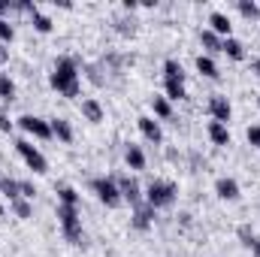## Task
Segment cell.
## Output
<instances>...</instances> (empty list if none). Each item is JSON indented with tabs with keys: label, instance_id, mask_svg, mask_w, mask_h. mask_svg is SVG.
Instances as JSON below:
<instances>
[{
	"label": "cell",
	"instance_id": "17",
	"mask_svg": "<svg viewBox=\"0 0 260 257\" xmlns=\"http://www.w3.org/2000/svg\"><path fill=\"white\" fill-rule=\"evenodd\" d=\"M164 70H167V82H185V70L179 61H167Z\"/></svg>",
	"mask_w": 260,
	"mask_h": 257
},
{
	"label": "cell",
	"instance_id": "23",
	"mask_svg": "<svg viewBox=\"0 0 260 257\" xmlns=\"http://www.w3.org/2000/svg\"><path fill=\"white\" fill-rule=\"evenodd\" d=\"M200 39H203V45H206V48H212V52H218V48H221V39H218V33H212V30H203V33H200Z\"/></svg>",
	"mask_w": 260,
	"mask_h": 257
},
{
	"label": "cell",
	"instance_id": "13",
	"mask_svg": "<svg viewBox=\"0 0 260 257\" xmlns=\"http://www.w3.org/2000/svg\"><path fill=\"white\" fill-rule=\"evenodd\" d=\"M209 136H212L215 145H227V142H230V133H227V127H224L221 121H212V124H209Z\"/></svg>",
	"mask_w": 260,
	"mask_h": 257
},
{
	"label": "cell",
	"instance_id": "35",
	"mask_svg": "<svg viewBox=\"0 0 260 257\" xmlns=\"http://www.w3.org/2000/svg\"><path fill=\"white\" fill-rule=\"evenodd\" d=\"M251 251H254V257H260V242L254 245V248H251Z\"/></svg>",
	"mask_w": 260,
	"mask_h": 257
},
{
	"label": "cell",
	"instance_id": "36",
	"mask_svg": "<svg viewBox=\"0 0 260 257\" xmlns=\"http://www.w3.org/2000/svg\"><path fill=\"white\" fill-rule=\"evenodd\" d=\"M0 215H3V206H0Z\"/></svg>",
	"mask_w": 260,
	"mask_h": 257
},
{
	"label": "cell",
	"instance_id": "5",
	"mask_svg": "<svg viewBox=\"0 0 260 257\" xmlns=\"http://www.w3.org/2000/svg\"><path fill=\"white\" fill-rule=\"evenodd\" d=\"M94 191H97V197L106 206H118L121 203V191H118V185L112 179H94Z\"/></svg>",
	"mask_w": 260,
	"mask_h": 257
},
{
	"label": "cell",
	"instance_id": "1",
	"mask_svg": "<svg viewBox=\"0 0 260 257\" xmlns=\"http://www.w3.org/2000/svg\"><path fill=\"white\" fill-rule=\"evenodd\" d=\"M51 88H58L64 97H79V73L73 58H61L51 73Z\"/></svg>",
	"mask_w": 260,
	"mask_h": 257
},
{
	"label": "cell",
	"instance_id": "27",
	"mask_svg": "<svg viewBox=\"0 0 260 257\" xmlns=\"http://www.w3.org/2000/svg\"><path fill=\"white\" fill-rule=\"evenodd\" d=\"M12 209H15V215H18V218H30V203H24L21 197H18V200H12Z\"/></svg>",
	"mask_w": 260,
	"mask_h": 257
},
{
	"label": "cell",
	"instance_id": "3",
	"mask_svg": "<svg viewBox=\"0 0 260 257\" xmlns=\"http://www.w3.org/2000/svg\"><path fill=\"white\" fill-rule=\"evenodd\" d=\"M145 200H148L151 209L170 206V203L176 200V185H170V182H151L148 191H145Z\"/></svg>",
	"mask_w": 260,
	"mask_h": 257
},
{
	"label": "cell",
	"instance_id": "7",
	"mask_svg": "<svg viewBox=\"0 0 260 257\" xmlns=\"http://www.w3.org/2000/svg\"><path fill=\"white\" fill-rule=\"evenodd\" d=\"M209 112L215 115V121H227L230 118V103H227V97H212V103H209Z\"/></svg>",
	"mask_w": 260,
	"mask_h": 257
},
{
	"label": "cell",
	"instance_id": "14",
	"mask_svg": "<svg viewBox=\"0 0 260 257\" xmlns=\"http://www.w3.org/2000/svg\"><path fill=\"white\" fill-rule=\"evenodd\" d=\"M215 188H218V194H221L224 200H236V197H239V185H236L233 179H218Z\"/></svg>",
	"mask_w": 260,
	"mask_h": 257
},
{
	"label": "cell",
	"instance_id": "26",
	"mask_svg": "<svg viewBox=\"0 0 260 257\" xmlns=\"http://www.w3.org/2000/svg\"><path fill=\"white\" fill-rule=\"evenodd\" d=\"M58 194H61V203H64V206H76V203H79V194H76L73 188H61Z\"/></svg>",
	"mask_w": 260,
	"mask_h": 257
},
{
	"label": "cell",
	"instance_id": "33",
	"mask_svg": "<svg viewBox=\"0 0 260 257\" xmlns=\"http://www.w3.org/2000/svg\"><path fill=\"white\" fill-rule=\"evenodd\" d=\"M6 58H9V52H6V45H3V42H0V64H3V61H6Z\"/></svg>",
	"mask_w": 260,
	"mask_h": 257
},
{
	"label": "cell",
	"instance_id": "11",
	"mask_svg": "<svg viewBox=\"0 0 260 257\" xmlns=\"http://www.w3.org/2000/svg\"><path fill=\"white\" fill-rule=\"evenodd\" d=\"M221 52H227L233 61H242V58H245V48H242V42H239V39H233V36L221 39Z\"/></svg>",
	"mask_w": 260,
	"mask_h": 257
},
{
	"label": "cell",
	"instance_id": "22",
	"mask_svg": "<svg viewBox=\"0 0 260 257\" xmlns=\"http://www.w3.org/2000/svg\"><path fill=\"white\" fill-rule=\"evenodd\" d=\"M0 97H3L6 103L15 97V85H12V79H9V76H0Z\"/></svg>",
	"mask_w": 260,
	"mask_h": 257
},
{
	"label": "cell",
	"instance_id": "2",
	"mask_svg": "<svg viewBox=\"0 0 260 257\" xmlns=\"http://www.w3.org/2000/svg\"><path fill=\"white\" fill-rule=\"evenodd\" d=\"M58 218H61V227H64V236L70 242H82V221H79V212L76 206H58Z\"/></svg>",
	"mask_w": 260,
	"mask_h": 257
},
{
	"label": "cell",
	"instance_id": "6",
	"mask_svg": "<svg viewBox=\"0 0 260 257\" xmlns=\"http://www.w3.org/2000/svg\"><path fill=\"white\" fill-rule=\"evenodd\" d=\"M21 121V130H27V133H33V136H39V139H48L51 136V124H45L42 118H33V115H24V118H18Z\"/></svg>",
	"mask_w": 260,
	"mask_h": 257
},
{
	"label": "cell",
	"instance_id": "12",
	"mask_svg": "<svg viewBox=\"0 0 260 257\" xmlns=\"http://www.w3.org/2000/svg\"><path fill=\"white\" fill-rule=\"evenodd\" d=\"M139 130L145 133V139L161 142V127H158V121H154V118H139Z\"/></svg>",
	"mask_w": 260,
	"mask_h": 257
},
{
	"label": "cell",
	"instance_id": "31",
	"mask_svg": "<svg viewBox=\"0 0 260 257\" xmlns=\"http://www.w3.org/2000/svg\"><path fill=\"white\" fill-rule=\"evenodd\" d=\"M18 185H21V197H33V194H36V188H33L30 182H18Z\"/></svg>",
	"mask_w": 260,
	"mask_h": 257
},
{
	"label": "cell",
	"instance_id": "20",
	"mask_svg": "<svg viewBox=\"0 0 260 257\" xmlns=\"http://www.w3.org/2000/svg\"><path fill=\"white\" fill-rule=\"evenodd\" d=\"M127 164H130L133 170H142V167H145V155H142L136 145H130V148H127Z\"/></svg>",
	"mask_w": 260,
	"mask_h": 257
},
{
	"label": "cell",
	"instance_id": "29",
	"mask_svg": "<svg viewBox=\"0 0 260 257\" xmlns=\"http://www.w3.org/2000/svg\"><path fill=\"white\" fill-rule=\"evenodd\" d=\"M239 12H242V15H248V18H254L260 9H257V3H248V0H242V3H239Z\"/></svg>",
	"mask_w": 260,
	"mask_h": 257
},
{
	"label": "cell",
	"instance_id": "21",
	"mask_svg": "<svg viewBox=\"0 0 260 257\" xmlns=\"http://www.w3.org/2000/svg\"><path fill=\"white\" fill-rule=\"evenodd\" d=\"M151 106H154V115H161V118H170V115H173V109H170V100H167V97H154V100H151Z\"/></svg>",
	"mask_w": 260,
	"mask_h": 257
},
{
	"label": "cell",
	"instance_id": "18",
	"mask_svg": "<svg viewBox=\"0 0 260 257\" xmlns=\"http://www.w3.org/2000/svg\"><path fill=\"white\" fill-rule=\"evenodd\" d=\"M197 70H200L203 76H209V79H215V76H218V67H215V61H212V58H203V55L197 58Z\"/></svg>",
	"mask_w": 260,
	"mask_h": 257
},
{
	"label": "cell",
	"instance_id": "9",
	"mask_svg": "<svg viewBox=\"0 0 260 257\" xmlns=\"http://www.w3.org/2000/svg\"><path fill=\"white\" fill-rule=\"evenodd\" d=\"M151 218H154V209H151V206H136V212H133V227H136V230H148Z\"/></svg>",
	"mask_w": 260,
	"mask_h": 257
},
{
	"label": "cell",
	"instance_id": "32",
	"mask_svg": "<svg viewBox=\"0 0 260 257\" xmlns=\"http://www.w3.org/2000/svg\"><path fill=\"white\" fill-rule=\"evenodd\" d=\"M0 130H3V133H9V130H12V121H9L3 112H0Z\"/></svg>",
	"mask_w": 260,
	"mask_h": 257
},
{
	"label": "cell",
	"instance_id": "8",
	"mask_svg": "<svg viewBox=\"0 0 260 257\" xmlns=\"http://www.w3.org/2000/svg\"><path fill=\"white\" fill-rule=\"evenodd\" d=\"M209 24H212V33H221L224 39L230 36V27H233V24H230V18H227L224 12H212V18H209Z\"/></svg>",
	"mask_w": 260,
	"mask_h": 257
},
{
	"label": "cell",
	"instance_id": "24",
	"mask_svg": "<svg viewBox=\"0 0 260 257\" xmlns=\"http://www.w3.org/2000/svg\"><path fill=\"white\" fill-rule=\"evenodd\" d=\"M167 97L170 100H182L185 97V85L182 82H167Z\"/></svg>",
	"mask_w": 260,
	"mask_h": 257
},
{
	"label": "cell",
	"instance_id": "19",
	"mask_svg": "<svg viewBox=\"0 0 260 257\" xmlns=\"http://www.w3.org/2000/svg\"><path fill=\"white\" fill-rule=\"evenodd\" d=\"M0 191H3L9 200H18V197H21V185L12 182V179H0Z\"/></svg>",
	"mask_w": 260,
	"mask_h": 257
},
{
	"label": "cell",
	"instance_id": "30",
	"mask_svg": "<svg viewBox=\"0 0 260 257\" xmlns=\"http://www.w3.org/2000/svg\"><path fill=\"white\" fill-rule=\"evenodd\" d=\"M248 142L260 148V127H248Z\"/></svg>",
	"mask_w": 260,
	"mask_h": 257
},
{
	"label": "cell",
	"instance_id": "4",
	"mask_svg": "<svg viewBox=\"0 0 260 257\" xmlns=\"http://www.w3.org/2000/svg\"><path fill=\"white\" fill-rule=\"evenodd\" d=\"M15 148H18V155L27 161V167H30L33 173H45V158H42V155L27 142V139H18V142H15Z\"/></svg>",
	"mask_w": 260,
	"mask_h": 257
},
{
	"label": "cell",
	"instance_id": "37",
	"mask_svg": "<svg viewBox=\"0 0 260 257\" xmlns=\"http://www.w3.org/2000/svg\"><path fill=\"white\" fill-rule=\"evenodd\" d=\"M0 21H3V18H0Z\"/></svg>",
	"mask_w": 260,
	"mask_h": 257
},
{
	"label": "cell",
	"instance_id": "10",
	"mask_svg": "<svg viewBox=\"0 0 260 257\" xmlns=\"http://www.w3.org/2000/svg\"><path fill=\"white\" fill-rule=\"evenodd\" d=\"M118 191H121V197H124V200H130L133 206H139V185H136L133 179H121Z\"/></svg>",
	"mask_w": 260,
	"mask_h": 257
},
{
	"label": "cell",
	"instance_id": "25",
	"mask_svg": "<svg viewBox=\"0 0 260 257\" xmlns=\"http://www.w3.org/2000/svg\"><path fill=\"white\" fill-rule=\"evenodd\" d=\"M33 27H36V30H42V33H48V30H51V18H48V15H42V12H36V15H33Z\"/></svg>",
	"mask_w": 260,
	"mask_h": 257
},
{
	"label": "cell",
	"instance_id": "15",
	"mask_svg": "<svg viewBox=\"0 0 260 257\" xmlns=\"http://www.w3.org/2000/svg\"><path fill=\"white\" fill-rule=\"evenodd\" d=\"M51 133H55L61 142H73V127H70L67 121H61V118L51 121Z\"/></svg>",
	"mask_w": 260,
	"mask_h": 257
},
{
	"label": "cell",
	"instance_id": "28",
	"mask_svg": "<svg viewBox=\"0 0 260 257\" xmlns=\"http://www.w3.org/2000/svg\"><path fill=\"white\" fill-rule=\"evenodd\" d=\"M15 36V30H12V24L9 21H0V42H9Z\"/></svg>",
	"mask_w": 260,
	"mask_h": 257
},
{
	"label": "cell",
	"instance_id": "34",
	"mask_svg": "<svg viewBox=\"0 0 260 257\" xmlns=\"http://www.w3.org/2000/svg\"><path fill=\"white\" fill-rule=\"evenodd\" d=\"M9 6H12V3H9V0H0V15H3V12H6V9H9Z\"/></svg>",
	"mask_w": 260,
	"mask_h": 257
},
{
	"label": "cell",
	"instance_id": "16",
	"mask_svg": "<svg viewBox=\"0 0 260 257\" xmlns=\"http://www.w3.org/2000/svg\"><path fill=\"white\" fill-rule=\"evenodd\" d=\"M82 115H85L88 121H103V109H100L97 100H85V103H82Z\"/></svg>",
	"mask_w": 260,
	"mask_h": 257
}]
</instances>
